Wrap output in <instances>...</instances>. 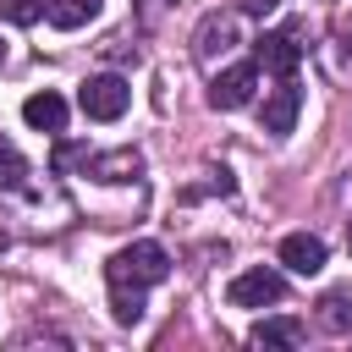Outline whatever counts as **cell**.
<instances>
[{"label": "cell", "instance_id": "6da1fadb", "mask_svg": "<svg viewBox=\"0 0 352 352\" xmlns=\"http://www.w3.org/2000/svg\"><path fill=\"white\" fill-rule=\"evenodd\" d=\"M170 275V253L160 248V242H126L121 253H110V264H104V280L110 286H160Z\"/></svg>", "mask_w": 352, "mask_h": 352}, {"label": "cell", "instance_id": "7a4b0ae2", "mask_svg": "<svg viewBox=\"0 0 352 352\" xmlns=\"http://www.w3.org/2000/svg\"><path fill=\"white\" fill-rule=\"evenodd\" d=\"M77 104H82L88 121H121L126 104H132V82L116 77V72H99V77H88L77 88Z\"/></svg>", "mask_w": 352, "mask_h": 352}, {"label": "cell", "instance_id": "3957f363", "mask_svg": "<svg viewBox=\"0 0 352 352\" xmlns=\"http://www.w3.org/2000/svg\"><path fill=\"white\" fill-rule=\"evenodd\" d=\"M280 297H286V275H280V270H264V264L242 270V275L226 286V302H231V308H270V302H280Z\"/></svg>", "mask_w": 352, "mask_h": 352}, {"label": "cell", "instance_id": "277c9868", "mask_svg": "<svg viewBox=\"0 0 352 352\" xmlns=\"http://www.w3.org/2000/svg\"><path fill=\"white\" fill-rule=\"evenodd\" d=\"M253 88H258V60H236V66L209 77V104L214 110H242L253 99Z\"/></svg>", "mask_w": 352, "mask_h": 352}, {"label": "cell", "instance_id": "5b68a950", "mask_svg": "<svg viewBox=\"0 0 352 352\" xmlns=\"http://www.w3.org/2000/svg\"><path fill=\"white\" fill-rule=\"evenodd\" d=\"M297 110H302V82L297 77H280V88L264 99V110H258V126L270 132V138H286L292 126H297Z\"/></svg>", "mask_w": 352, "mask_h": 352}, {"label": "cell", "instance_id": "8992f818", "mask_svg": "<svg viewBox=\"0 0 352 352\" xmlns=\"http://www.w3.org/2000/svg\"><path fill=\"white\" fill-rule=\"evenodd\" d=\"M253 60H258L264 72H275V77H297V66H302V44H297L292 28H280V33H264V38L253 44Z\"/></svg>", "mask_w": 352, "mask_h": 352}, {"label": "cell", "instance_id": "52a82bcc", "mask_svg": "<svg viewBox=\"0 0 352 352\" xmlns=\"http://www.w3.org/2000/svg\"><path fill=\"white\" fill-rule=\"evenodd\" d=\"M82 176H94V182H138L143 176V154L138 148H104V154L88 148Z\"/></svg>", "mask_w": 352, "mask_h": 352}, {"label": "cell", "instance_id": "ba28073f", "mask_svg": "<svg viewBox=\"0 0 352 352\" xmlns=\"http://www.w3.org/2000/svg\"><path fill=\"white\" fill-rule=\"evenodd\" d=\"M236 44V11H209L204 22H198V33H192V55L198 60H214V55H226Z\"/></svg>", "mask_w": 352, "mask_h": 352}, {"label": "cell", "instance_id": "9c48e42d", "mask_svg": "<svg viewBox=\"0 0 352 352\" xmlns=\"http://www.w3.org/2000/svg\"><path fill=\"white\" fill-rule=\"evenodd\" d=\"M324 242L314 236V231H292V236H280V264L292 270V275H319L324 270Z\"/></svg>", "mask_w": 352, "mask_h": 352}, {"label": "cell", "instance_id": "30bf717a", "mask_svg": "<svg viewBox=\"0 0 352 352\" xmlns=\"http://www.w3.org/2000/svg\"><path fill=\"white\" fill-rule=\"evenodd\" d=\"M22 121H28L33 132H50V138H60V132H66V99H60L55 88H44V94H28V99H22Z\"/></svg>", "mask_w": 352, "mask_h": 352}, {"label": "cell", "instance_id": "8fae6325", "mask_svg": "<svg viewBox=\"0 0 352 352\" xmlns=\"http://www.w3.org/2000/svg\"><path fill=\"white\" fill-rule=\"evenodd\" d=\"M302 336H308V324L302 319H258L253 330H248V341L253 346H302Z\"/></svg>", "mask_w": 352, "mask_h": 352}, {"label": "cell", "instance_id": "7c38bea8", "mask_svg": "<svg viewBox=\"0 0 352 352\" xmlns=\"http://www.w3.org/2000/svg\"><path fill=\"white\" fill-rule=\"evenodd\" d=\"M99 11H104V0H50V6H44L50 28H60V33H77V28H88Z\"/></svg>", "mask_w": 352, "mask_h": 352}, {"label": "cell", "instance_id": "4fadbf2b", "mask_svg": "<svg viewBox=\"0 0 352 352\" xmlns=\"http://www.w3.org/2000/svg\"><path fill=\"white\" fill-rule=\"evenodd\" d=\"M314 319L330 336H352V292H324L319 308H314Z\"/></svg>", "mask_w": 352, "mask_h": 352}, {"label": "cell", "instance_id": "5bb4252c", "mask_svg": "<svg viewBox=\"0 0 352 352\" xmlns=\"http://www.w3.org/2000/svg\"><path fill=\"white\" fill-rule=\"evenodd\" d=\"M143 286H110V314H116V324H138L143 319Z\"/></svg>", "mask_w": 352, "mask_h": 352}, {"label": "cell", "instance_id": "9a60e30c", "mask_svg": "<svg viewBox=\"0 0 352 352\" xmlns=\"http://www.w3.org/2000/svg\"><path fill=\"white\" fill-rule=\"evenodd\" d=\"M44 6H50V0H0V16L16 22V28H33V22L44 16Z\"/></svg>", "mask_w": 352, "mask_h": 352}, {"label": "cell", "instance_id": "2e32d148", "mask_svg": "<svg viewBox=\"0 0 352 352\" xmlns=\"http://www.w3.org/2000/svg\"><path fill=\"white\" fill-rule=\"evenodd\" d=\"M22 176H28V165H22V154L0 143V182H6V187H22Z\"/></svg>", "mask_w": 352, "mask_h": 352}, {"label": "cell", "instance_id": "e0dca14e", "mask_svg": "<svg viewBox=\"0 0 352 352\" xmlns=\"http://www.w3.org/2000/svg\"><path fill=\"white\" fill-rule=\"evenodd\" d=\"M275 6H280V0H242V11H248V16H270Z\"/></svg>", "mask_w": 352, "mask_h": 352}, {"label": "cell", "instance_id": "ac0fdd59", "mask_svg": "<svg viewBox=\"0 0 352 352\" xmlns=\"http://www.w3.org/2000/svg\"><path fill=\"white\" fill-rule=\"evenodd\" d=\"M160 6H165V0H143V22H154V16H160Z\"/></svg>", "mask_w": 352, "mask_h": 352}, {"label": "cell", "instance_id": "d6986e66", "mask_svg": "<svg viewBox=\"0 0 352 352\" xmlns=\"http://www.w3.org/2000/svg\"><path fill=\"white\" fill-rule=\"evenodd\" d=\"M0 66H6V38H0Z\"/></svg>", "mask_w": 352, "mask_h": 352}, {"label": "cell", "instance_id": "ffe728a7", "mask_svg": "<svg viewBox=\"0 0 352 352\" xmlns=\"http://www.w3.org/2000/svg\"><path fill=\"white\" fill-rule=\"evenodd\" d=\"M346 248H352V220H346Z\"/></svg>", "mask_w": 352, "mask_h": 352}]
</instances>
